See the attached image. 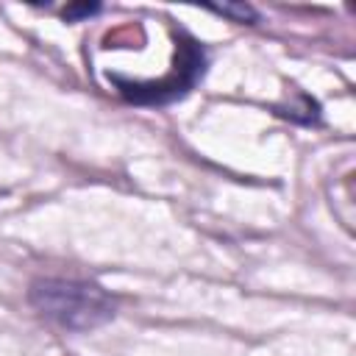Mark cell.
Segmentation results:
<instances>
[{"label":"cell","instance_id":"obj_1","mask_svg":"<svg viewBox=\"0 0 356 356\" xmlns=\"http://www.w3.org/2000/svg\"><path fill=\"white\" fill-rule=\"evenodd\" d=\"M28 300L42 317L75 334L95 331L117 314V300L100 284L83 278H36Z\"/></svg>","mask_w":356,"mask_h":356},{"label":"cell","instance_id":"obj_2","mask_svg":"<svg viewBox=\"0 0 356 356\" xmlns=\"http://www.w3.org/2000/svg\"><path fill=\"white\" fill-rule=\"evenodd\" d=\"M206 72V50L200 42H195L192 36L181 33L178 36V47H175V67L172 72H167L159 81H128L120 75H111L117 92L136 103V106H164L172 103L178 97H184Z\"/></svg>","mask_w":356,"mask_h":356},{"label":"cell","instance_id":"obj_3","mask_svg":"<svg viewBox=\"0 0 356 356\" xmlns=\"http://www.w3.org/2000/svg\"><path fill=\"white\" fill-rule=\"evenodd\" d=\"M214 11H217V14H225V17H231V19H239V22H256V19H259V14H256L250 6H245V3L214 6Z\"/></svg>","mask_w":356,"mask_h":356},{"label":"cell","instance_id":"obj_4","mask_svg":"<svg viewBox=\"0 0 356 356\" xmlns=\"http://www.w3.org/2000/svg\"><path fill=\"white\" fill-rule=\"evenodd\" d=\"M97 11H100V6L83 3V6H67V8H64V17H67V19H81V17H92V14H97Z\"/></svg>","mask_w":356,"mask_h":356}]
</instances>
